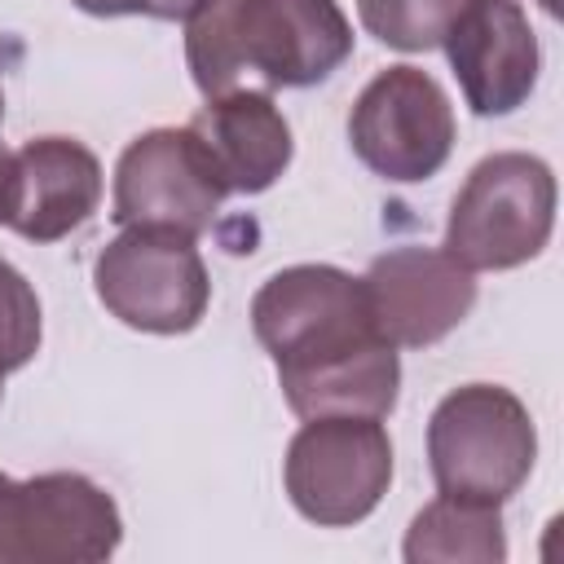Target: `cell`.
Instances as JSON below:
<instances>
[{"mask_svg": "<svg viewBox=\"0 0 564 564\" xmlns=\"http://www.w3.org/2000/svg\"><path fill=\"white\" fill-rule=\"evenodd\" d=\"M251 330L278 366V388L300 419H383L401 392V357L379 335L361 278L335 264H291L251 295Z\"/></svg>", "mask_w": 564, "mask_h": 564, "instance_id": "1", "label": "cell"}, {"mask_svg": "<svg viewBox=\"0 0 564 564\" xmlns=\"http://www.w3.org/2000/svg\"><path fill=\"white\" fill-rule=\"evenodd\" d=\"M352 57L339 0H207L185 18V66L203 101L238 88H313Z\"/></svg>", "mask_w": 564, "mask_h": 564, "instance_id": "2", "label": "cell"}, {"mask_svg": "<svg viewBox=\"0 0 564 564\" xmlns=\"http://www.w3.org/2000/svg\"><path fill=\"white\" fill-rule=\"evenodd\" d=\"M538 463L529 405L502 383H463L427 419V467L441 494L502 507Z\"/></svg>", "mask_w": 564, "mask_h": 564, "instance_id": "3", "label": "cell"}, {"mask_svg": "<svg viewBox=\"0 0 564 564\" xmlns=\"http://www.w3.org/2000/svg\"><path fill=\"white\" fill-rule=\"evenodd\" d=\"M555 229V172L524 150L480 159L449 203L445 251L476 269H520L551 242Z\"/></svg>", "mask_w": 564, "mask_h": 564, "instance_id": "4", "label": "cell"}, {"mask_svg": "<svg viewBox=\"0 0 564 564\" xmlns=\"http://www.w3.org/2000/svg\"><path fill=\"white\" fill-rule=\"evenodd\" d=\"M93 291L110 317L145 335H185L212 304L198 238L167 225H123L93 260Z\"/></svg>", "mask_w": 564, "mask_h": 564, "instance_id": "5", "label": "cell"}, {"mask_svg": "<svg viewBox=\"0 0 564 564\" xmlns=\"http://www.w3.org/2000/svg\"><path fill=\"white\" fill-rule=\"evenodd\" d=\"M291 507L317 529L361 524L392 485V441L370 414H317L291 436L282 458Z\"/></svg>", "mask_w": 564, "mask_h": 564, "instance_id": "6", "label": "cell"}, {"mask_svg": "<svg viewBox=\"0 0 564 564\" xmlns=\"http://www.w3.org/2000/svg\"><path fill=\"white\" fill-rule=\"evenodd\" d=\"M119 542V502L84 471H0V564H101Z\"/></svg>", "mask_w": 564, "mask_h": 564, "instance_id": "7", "label": "cell"}, {"mask_svg": "<svg viewBox=\"0 0 564 564\" xmlns=\"http://www.w3.org/2000/svg\"><path fill=\"white\" fill-rule=\"evenodd\" d=\"M454 106L449 93L419 66L379 70L348 110L352 154L392 185H419L436 176L454 150Z\"/></svg>", "mask_w": 564, "mask_h": 564, "instance_id": "8", "label": "cell"}, {"mask_svg": "<svg viewBox=\"0 0 564 564\" xmlns=\"http://www.w3.org/2000/svg\"><path fill=\"white\" fill-rule=\"evenodd\" d=\"M229 198V181L212 159L207 141L181 128H150L132 137L115 163L110 220L123 225H167L181 234H207L220 203Z\"/></svg>", "mask_w": 564, "mask_h": 564, "instance_id": "9", "label": "cell"}, {"mask_svg": "<svg viewBox=\"0 0 564 564\" xmlns=\"http://www.w3.org/2000/svg\"><path fill=\"white\" fill-rule=\"evenodd\" d=\"M370 317L392 348L441 344L476 304V273L445 247H392L361 273Z\"/></svg>", "mask_w": 564, "mask_h": 564, "instance_id": "10", "label": "cell"}, {"mask_svg": "<svg viewBox=\"0 0 564 564\" xmlns=\"http://www.w3.org/2000/svg\"><path fill=\"white\" fill-rule=\"evenodd\" d=\"M463 101L480 119L511 115L529 101L542 70V48L520 0H467L441 35Z\"/></svg>", "mask_w": 564, "mask_h": 564, "instance_id": "11", "label": "cell"}, {"mask_svg": "<svg viewBox=\"0 0 564 564\" xmlns=\"http://www.w3.org/2000/svg\"><path fill=\"white\" fill-rule=\"evenodd\" d=\"M101 207V163L75 137H35L13 154L9 229L26 242H57Z\"/></svg>", "mask_w": 564, "mask_h": 564, "instance_id": "12", "label": "cell"}, {"mask_svg": "<svg viewBox=\"0 0 564 564\" xmlns=\"http://www.w3.org/2000/svg\"><path fill=\"white\" fill-rule=\"evenodd\" d=\"M189 128L207 141L212 159L220 163L229 194H264L295 154L291 123L273 106V93L260 88H238L225 97H212Z\"/></svg>", "mask_w": 564, "mask_h": 564, "instance_id": "13", "label": "cell"}, {"mask_svg": "<svg viewBox=\"0 0 564 564\" xmlns=\"http://www.w3.org/2000/svg\"><path fill=\"white\" fill-rule=\"evenodd\" d=\"M401 555L410 564H502L507 560V533H502V511L494 502H471V498H432L405 529Z\"/></svg>", "mask_w": 564, "mask_h": 564, "instance_id": "14", "label": "cell"}, {"mask_svg": "<svg viewBox=\"0 0 564 564\" xmlns=\"http://www.w3.org/2000/svg\"><path fill=\"white\" fill-rule=\"evenodd\" d=\"M463 4L467 0H357V18L388 48L427 53L441 48V35Z\"/></svg>", "mask_w": 564, "mask_h": 564, "instance_id": "15", "label": "cell"}, {"mask_svg": "<svg viewBox=\"0 0 564 564\" xmlns=\"http://www.w3.org/2000/svg\"><path fill=\"white\" fill-rule=\"evenodd\" d=\"M40 335L44 326H40L35 286L22 278V269L0 260V397H4V379L40 352Z\"/></svg>", "mask_w": 564, "mask_h": 564, "instance_id": "16", "label": "cell"}, {"mask_svg": "<svg viewBox=\"0 0 564 564\" xmlns=\"http://www.w3.org/2000/svg\"><path fill=\"white\" fill-rule=\"evenodd\" d=\"M93 18H154V22H185L207 0H70Z\"/></svg>", "mask_w": 564, "mask_h": 564, "instance_id": "17", "label": "cell"}, {"mask_svg": "<svg viewBox=\"0 0 564 564\" xmlns=\"http://www.w3.org/2000/svg\"><path fill=\"white\" fill-rule=\"evenodd\" d=\"M9 194H13V154L0 145V225H9Z\"/></svg>", "mask_w": 564, "mask_h": 564, "instance_id": "18", "label": "cell"}, {"mask_svg": "<svg viewBox=\"0 0 564 564\" xmlns=\"http://www.w3.org/2000/svg\"><path fill=\"white\" fill-rule=\"evenodd\" d=\"M0 119H4V93H0Z\"/></svg>", "mask_w": 564, "mask_h": 564, "instance_id": "19", "label": "cell"}]
</instances>
